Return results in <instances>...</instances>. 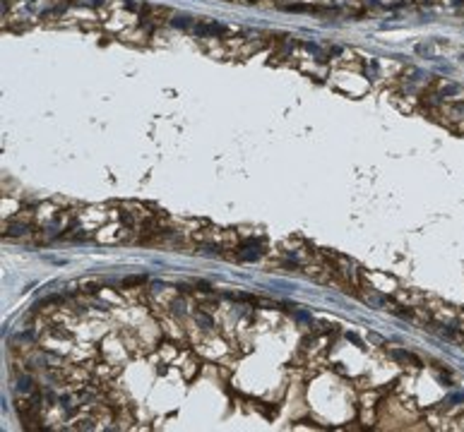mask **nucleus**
Masks as SVG:
<instances>
[{
    "label": "nucleus",
    "mask_w": 464,
    "mask_h": 432,
    "mask_svg": "<svg viewBox=\"0 0 464 432\" xmlns=\"http://www.w3.org/2000/svg\"><path fill=\"white\" fill-rule=\"evenodd\" d=\"M17 389H19L24 396H27V394H39V392H36V386H34V382H32V377H19Z\"/></svg>",
    "instance_id": "4"
},
{
    "label": "nucleus",
    "mask_w": 464,
    "mask_h": 432,
    "mask_svg": "<svg viewBox=\"0 0 464 432\" xmlns=\"http://www.w3.org/2000/svg\"><path fill=\"white\" fill-rule=\"evenodd\" d=\"M147 281V279H144V276H128V279H123V286H125V288H130V286H142V283Z\"/></svg>",
    "instance_id": "5"
},
{
    "label": "nucleus",
    "mask_w": 464,
    "mask_h": 432,
    "mask_svg": "<svg viewBox=\"0 0 464 432\" xmlns=\"http://www.w3.org/2000/svg\"><path fill=\"white\" fill-rule=\"evenodd\" d=\"M195 34L197 36H219V34H224V27L217 22H209V24H197L195 27Z\"/></svg>",
    "instance_id": "3"
},
{
    "label": "nucleus",
    "mask_w": 464,
    "mask_h": 432,
    "mask_svg": "<svg viewBox=\"0 0 464 432\" xmlns=\"http://www.w3.org/2000/svg\"><path fill=\"white\" fill-rule=\"evenodd\" d=\"M390 358H392V360H397L399 365H414V368H421V365H424L418 355L409 353V351H399V348L390 351Z\"/></svg>",
    "instance_id": "2"
},
{
    "label": "nucleus",
    "mask_w": 464,
    "mask_h": 432,
    "mask_svg": "<svg viewBox=\"0 0 464 432\" xmlns=\"http://www.w3.org/2000/svg\"><path fill=\"white\" fill-rule=\"evenodd\" d=\"M190 24V17H185V15H178V17H173V27H188Z\"/></svg>",
    "instance_id": "6"
},
{
    "label": "nucleus",
    "mask_w": 464,
    "mask_h": 432,
    "mask_svg": "<svg viewBox=\"0 0 464 432\" xmlns=\"http://www.w3.org/2000/svg\"><path fill=\"white\" fill-rule=\"evenodd\" d=\"M265 255V247H262V243H252V240H248V243L241 245V250H238L236 257L243 259V262H252V259H258Z\"/></svg>",
    "instance_id": "1"
}]
</instances>
